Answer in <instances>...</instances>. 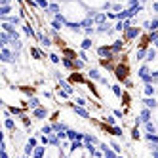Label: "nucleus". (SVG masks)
<instances>
[{"mask_svg":"<svg viewBox=\"0 0 158 158\" xmlns=\"http://www.w3.org/2000/svg\"><path fill=\"white\" fill-rule=\"evenodd\" d=\"M76 103L80 105V107H86V105H88V103H86V99H82V97H78V99H76Z\"/></svg>","mask_w":158,"mask_h":158,"instance_id":"nucleus-12","label":"nucleus"},{"mask_svg":"<svg viewBox=\"0 0 158 158\" xmlns=\"http://www.w3.org/2000/svg\"><path fill=\"white\" fill-rule=\"evenodd\" d=\"M114 74L120 82H126V78H128V67L126 65H118L116 69H114Z\"/></svg>","mask_w":158,"mask_h":158,"instance_id":"nucleus-2","label":"nucleus"},{"mask_svg":"<svg viewBox=\"0 0 158 158\" xmlns=\"http://www.w3.org/2000/svg\"><path fill=\"white\" fill-rule=\"evenodd\" d=\"M152 10H154V12H158V2H154V4H152Z\"/></svg>","mask_w":158,"mask_h":158,"instance_id":"nucleus-14","label":"nucleus"},{"mask_svg":"<svg viewBox=\"0 0 158 158\" xmlns=\"http://www.w3.org/2000/svg\"><path fill=\"white\" fill-rule=\"evenodd\" d=\"M110 48H112V52H114V53H118V52H122V48H124V42H122V40H114Z\"/></svg>","mask_w":158,"mask_h":158,"instance_id":"nucleus-4","label":"nucleus"},{"mask_svg":"<svg viewBox=\"0 0 158 158\" xmlns=\"http://www.w3.org/2000/svg\"><path fill=\"white\" fill-rule=\"evenodd\" d=\"M73 110L76 112L78 116H84V118H88V110H84V109H82L80 105H78V107H73Z\"/></svg>","mask_w":158,"mask_h":158,"instance_id":"nucleus-6","label":"nucleus"},{"mask_svg":"<svg viewBox=\"0 0 158 158\" xmlns=\"http://www.w3.org/2000/svg\"><path fill=\"white\" fill-rule=\"evenodd\" d=\"M92 46H94V42L89 40V38H84V42H82V50H89Z\"/></svg>","mask_w":158,"mask_h":158,"instance_id":"nucleus-8","label":"nucleus"},{"mask_svg":"<svg viewBox=\"0 0 158 158\" xmlns=\"http://www.w3.org/2000/svg\"><path fill=\"white\" fill-rule=\"evenodd\" d=\"M110 89H112V94H114L116 97H120V99H122L124 92H122V88H120V84H114V86H110Z\"/></svg>","mask_w":158,"mask_h":158,"instance_id":"nucleus-5","label":"nucleus"},{"mask_svg":"<svg viewBox=\"0 0 158 158\" xmlns=\"http://www.w3.org/2000/svg\"><path fill=\"white\" fill-rule=\"evenodd\" d=\"M50 61H52V63H61L59 55H55V53H52V55H50Z\"/></svg>","mask_w":158,"mask_h":158,"instance_id":"nucleus-11","label":"nucleus"},{"mask_svg":"<svg viewBox=\"0 0 158 158\" xmlns=\"http://www.w3.org/2000/svg\"><path fill=\"white\" fill-rule=\"evenodd\" d=\"M145 105L149 107V109H152V107H156L158 105V99L152 95V97H145Z\"/></svg>","mask_w":158,"mask_h":158,"instance_id":"nucleus-3","label":"nucleus"},{"mask_svg":"<svg viewBox=\"0 0 158 158\" xmlns=\"http://www.w3.org/2000/svg\"><path fill=\"white\" fill-rule=\"evenodd\" d=\"M89 78H95V80H101V74L97 69H89Z\"/></svg>","mask_w":158,"mask_h":158,"instance_id":"nucleus-7","label":"nucleus"},{"mask_svg":"<svg viewBox=\"0 0 158 158\" xmlns=\"http://www.w3.org/2000/svg\"><path fill=\"white\" fill-rule=\"evenodd\" d=\"M151 31H158V17H154L151 21Z\"/></svg>","mask_w":158,"mask_h":158,"instance_id":"nucleus-10","label":"nucleus"},{"mask_svg":"<svg viewBox=\"0 0 158 158\" xmlns=\"http://www.w3.org/2000/svg\"><path fill=\"white\" fill-rule=\"evenodd\" d=\"M131 133H133V139H139V130H137V128H133Z\"/></svg>","mask_w":158,"mask_h":158,"instance_id":"nucleus-13","label":"nucleus"},{"mask_svg":"<svg viewBox=\"0 0 158 158\" xmlns=\"http://www.w3.org/2000/svg\"><path fill=\"white\" fill-rule=\"evenodd\" d=\"M71 82H84V76H82V74H76V73H74V74L71 76Z\"/></svg>","mask_w":158,"mask_h":158,"instance_id":"nucleus-9","label":"nucleus"},{"mask_svg":"<svg viewBox=\"0 0 158 158\" xmlns=\"http://www.w3.org/2000/svg\"><path fill=\"white\" fill-rule=\"evenodd\" d=\"M141 35V29L139 27H128L126 31H124V40L126 42H131L133 38H137Z\"/></svg>","mask_w":158,"mask_h":158,"instance_id":"nucleus-1","label":"nucleus"}]
</instances>
